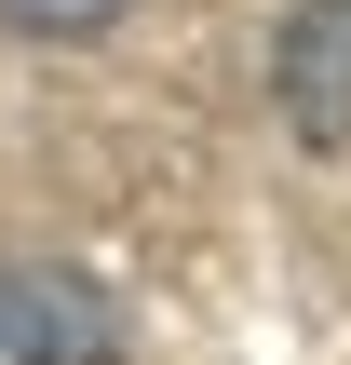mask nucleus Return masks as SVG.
<instances>
[{
	"label": "nucleus",
	"instance_id": "obj_1",
	"mask_svg": "<svg viewBox=\"0 0 351 365\" xmlns=\"http://www.w3.org/2000/svg\"><path fill=\"white\" fill-rule=\"evenodd\" d=\"M0 365H122V298L95 271H0Z\"/></svg>",
	"mask_w": 351,
	"mask_h": 365
},
{
	"label": "nucleus",
	"instance_id": "obj_2",
	"mask_svg": "<svg viewBox=\"0 0 351 365\" xmlns=\"http://www.w3.org/2000/svg\"><path fill=\"white\" fill-rule=\"evenodd\" d=\"M271 108L311 135V149H351V0H298L284 41H271Z\"/></svg>",
	"mask_w": 351,
	"mask_h": 365
},
{
	"label": "nucleus",
	"instance_id": "obj_3",
	"mask_svg": "<svg viewBox=\"0 0 351 365\" xmlns=\"http://www.w3.org/2000/svg\"><path fill=\"white\" fill-rule=\"evenodd\" d=\"M135 0H0V27L14 41H95V27H122Z\"/></svg>",
	"mask_w": 351,
	"mask_h": 365
}]
</instances>
